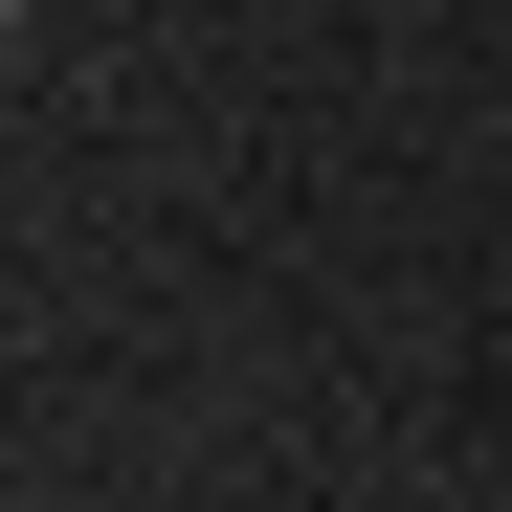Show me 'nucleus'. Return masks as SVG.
I'll use <instances>...</instances> for the list:
<instances>
[]
</instances>
